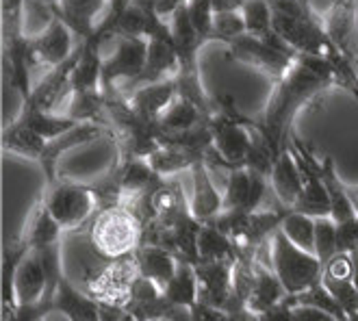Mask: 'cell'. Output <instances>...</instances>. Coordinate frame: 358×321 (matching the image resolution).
<instances>
[{"label":"cell","instance_id":"6da1fadb","mask_svg":"<svg viewBox=\"0 0 358 321\" xmlns=\"http://www.w3.org/2000/svg\"><path fill=\"white\" fill-rule=\"evenodd\" d=\"M332 87H339V83L326 57L300 55L296 59L289 74L273 85L261 122H255L259 135L267 141L273 155L280 157L289 148L296 117Z\"/></svg>","mask_w":358,"mask_h":321},{"label":"cell","instance_id":"7a4b0ae2","mask_svg":"<svg viewBox=\"0 0 358 321\" xmlns=\"http://www.w3.org/2000/svg\"><path fill=\"white\" fill-rule=\"evenodd\" d=\"M85 239L102 261L131 259L143 241V224L126 204L98 211L87 224Z\"/></svg>","mask_w":358,"mask_h":321},{"label":"cell","instance_id":"3957f363","mask_svg":"<svg viewBox=\"0 0 358 321\" xmlns=\"http://www.w3.org/2000/svg\"><path fill=\"white\" fill-rule=\"evenodd\" d=\"M226 46L230 59L245 63L250 68H257L273 85L280 83L289 74L293 63L300 57L276 31L269 33L267 37H255L243 33L235 39L226 41Z\"/></svg>","mask_w":358,"mask_h":321},{"label":"cell","instance_id":"277c9868","mask_svg":"<svg viewBox=\"0 0 358 321\" xmlns=\"http://www.w3.org/2000/svg\"><path fill=\"white\" fill-rule=\"evenodd\" d=\"M271 267L289 295H300L324 278V265L317 256L291 243L282 230L271 239Z\"/></svg>","mask_w":358,"mask_h":321},{"label":"cell","instance_id":"5b68a950","mask_svg":"<svg viewBox=\"0 0 358 321\" xmlns=\"http://www.w3.org/2000/svg\"><path fill=\"white\" fill-rule=\"evenodd\" d=\"M50 215L66 232H76L83 226H87L92 217L98 213V202L94 191L87 183H76L59 178L52 185H46L44 198Z\"/></svg>","mask_w":358,"mask_h":321},{"label":"cell","instance_id":"8992f818","mask_svg":"<svg viewBox=\"0 0 358 321\" xmlns=\"http://www.w3.org/2000/svg\"><path fill=\"white\" fill-rule=\"evenodd\" d=\"M137 278L139 271L135 256L120 261H102L96 256V265L87 267L85 278H83V291L104 306L124 308Z\"/></svg>","mask_w":358,"mask_h":321},{"label":"cell","instance_id":"52a82bcc","mask_svg":"<svg viewBox=\"0 0 358 321\" xmlns=\"http://www.w3.org/2000/svg\"><path fill=\"white\" fill-rule=\"evenodd\" d=\"M267 208H287L273 196L267 176L252 172L248 167H237L228 172L224 189V211H267Z\"/></svg>","mask_w":358,"mask_h":321},{"label":"cell","instance_id":"ba28073f","mask_svg":"<svg viewBox=\"0 0 358 321\" xmlns=\"http://www.w3.org/2000/svg\"><path fill=\"white\" fill-rule=\"evenodd\" d=\"M148 61V39L145 37H117L115 50L104 57L102 63V92H115L124 80L131 85L137 80Z\"/></svg>","mask_w":358,"mask_h":321},{"label":"cell","instance_id":"9c48e42d","mask_svg":"<svg viewBox=\"0 0 358 321\" xmlns=\"http://www.w3.org/2000/svg\"><path fill=\"white\" fill-rule=\"evenodd\" d=\"M72 35H74L72 29L61 17L52 15L44 29L31 35V52L35 66L52 70L59 68L61 63H66L76 50Z\"/></svg>","mask_w":358,"mask_h":321},{"label":"cell","instance_id":"30bf717a","mask_svg":"<svg viewBox=\"0 0 358 321\" xmlns=\"http://www.w3.org/2000/svg\"><path fill=\"white\" fill-rule=\"evenodd\" d=\"M102 137H109L113 139V131L107 126V124H96V122H83L78 126H74L72 131H68L66 135H61L52 141H48L46 150H44V157H41L39 165L44 169V176H46V185H52L59 180L57 176V165H59V159L70 152L74 148H80V145H87L92 141H98Z\"/></svg>","mask_w":358,"mask_h":321},{"label":"cell","instance_id":"8fae6325","mask_svg":"<svg viewBox=\"0 0 358 321\" xmlns=\"http://www.w3.org/2000/svg\"><path fill=\"white\" fill-rule=\"evenodd\" d=\"M324 24L330 41L358 68V3L356 0H332Z\"/></svg>","mask_w":358,"mask_h":321},{"label":"cell","instance_id":"7c38bea8","mask_svg":"<svg viewBox=\"0 0 358 321\" xmlns=\"http://www.w3.org/2000/svg\"><path fill=\"white\" fill-rule=\"evenodd\" d=\"M239 261V259H237ZM237 261H215V263H198L196 276L200 285L198 302L208 304L220 311H228L233 304V276Z\"/></svg>","mask_w":358,"mask_h":321},{"label":"cell","instance_id":"4fadbf2b","mask_svg":"<svg viewBox=\"0 0 358 321\" xmlns=\"http://www.w3.org/2000/svg\"><path fill=\"white\" fill-rule=\"evenodd\" d=\"M178 70H180V63H178V52H176L172 35L152 37V39H148V61H145V68H143L141 76L137 80H133L131 85H126V87L120 92L131 94L133 90L143 87V85L176 78Z\"/></svg>","mask_w":358,"mask_h":321},{"label":"cell","instance_id":"5bb4252c","mask_svg":"<svg viewBox=\"0 0 358 321\" xmlns=\"http://www.w3.org/2000/svg\"><path fill=\"white\" fill-rule=\"evenodd\" d=\"M107 7L109 0H52L50 11L72 29L78 41H83L94 37Z\"/></svg>","mask_w":358,"mask_h":321},{"label":"cell","instance_id":"9a60e30c","mask_svg":"<svg viewBox=\"0 0 358 321\" xmlns=\"http://www.w3.org/2000/svg\"><path fill=\"white\" fill-rule=\"evenodd\" d=\"M129 98L133 109L150 122H159L161 115L170 109L174 100L178 98V83L176 78H167L161 83L143 85V87L133 90L131 94H124Z\"/></svg>","mask_w":358,"mask_h":321},{"label":"cell","instance_id":"2e32d148","mask_svg":"<svg viewBox=\"0 0 358 321\" xmlns=\"http://www.w3.org/2000/svg\"><path fill=\"white\" fill-rule=\"evenodd\" d=\"M269 185H271V191H273V196H276V200L287 208H293V204H296L298 198L302 196L304 174H302V167H300L298 159L293 157L291 148H287L278 157L276 165L271 169Z\"/></svg>","mask_w":358,"mask_h":321},{"label":"cell","instance_id":"e0dca14e","mask_svg":"<svg viewBox=\"0 0 358 321\" xmlns=\"http://www.w3.org/2000/svg\"><path fill=\"white\" fill-rule=\"evenodd\" d=\"M55 313H63L68 321H102V304L68 280V276L61 278L55 293Z\"/></svg>","mask_w":358,"mask_h":321},{"label":"cell","instance_id":"ac0fdd59","mask_svg":"<svg viewBox=\"0 0 358 321\" xmlns=\"http://www.w3.org/2000/svg\"><path fill=\"white\" fill-rule=\"evenodd\" d=\"M192 176H194V196L192 202H189L192 215L200 224H210L224 213V194H220L213 180H210L206 163H198L192 169Z\"/></svg>","mask_w":358,"mask_h":321},{"label":"cell","instance_id":"d6986e66","mask_svg":"<svg viewBox=\"0 0 358 321\" xmlns=\"http://www.w3.org/2000/svg\"><path fill=\"white\" fill-rule=\"evenodd\" d=\"M63 230L57 220L50 215V211L46 208L44 202H37L33 206V211L29 213L27 217V224L20 232V239H22L31 252H41L50 245H57V243H63Z\"/></svg>","mask_w":358,"mask_h":321},{"label":"cell","instance_id":"ffe728a7","mask_svg":"<svg viewBox=\"0 0 358 321\" xmlns=\"http://www.w3.org/2000/svg\"><path fill=\"white\" fill-rule=\"evenodd\" d=\"M15 302L17 306L22 304H35L48 291V278L44 269V261H41L39 252H29L27 259L20 263L15 273Z\"/></svg>","mask_w":358,"mask_h":321},{"label":"cell","instance_id":"44dd1931","mask_svg":"<svg viewBox=\"0 0 358 321\" xmlns=\"http://www.w3.org/2000/svg\"><path fill=\"white\" fill-rule=\"evenodd\" d=\"M135 263H137L139 276L155 283L161 291H165V287L170 285L178 267V261L172 252H167L165 248H159V245H150V243L139 245V250L135 252Z\"/></svg>","mask_w":358,"mask_h":321},{"label":"cell","instance_id":"7402d4cb","mask_svg":"<svg viewBox=\"0 0 358 321\" xmlns=\"http://www.w3.org/2000/svg\"><path fill=\"white\" fill-rule=\"evenodd\" d=\"M255 273H257V280H255V289H252L250 299H248V311L252 315H263V313L271 311L273 306L282 304L289 297V293L282 287L280 278L273 273V269H269L261 263H255Z\"/></svg>","mask_w":358,"mask_h":321},{"label":"cell","instance_id":"603a6c76","mask_svg":"<svg viewBox=\"0 0 358 321\" xmlns=\"http://www.w3.org/2000/svg\"><path fill=\"white\" fill-rule=\"evenodd\" d=\"M320 176L326 185V191L330 196V206H332V213L330 217L336 222V224H343V222H350L354 217H358V213L354 208V202L350 198V189L348 185L341 180L339 172H336V165L332 161V157H324L322 159V165H320Z\"/></svg>","mask_w":358,"mask_h":321},{"label":"cell","instance_id":"cb8c5ba5","mask_svg":"<svg viewBox=\"0 0 358 321\" xmlns=\"http://www.w3.org/2000/svg\"><path fill=\"white\" fill-rule=\"evenodd\" d=\"M46 145L48 141L41 139L37 133H33L22 120H13L11 124L3 128V150L9 155L39 163L41 157H44Z\"/></svg>","mask_w":358,"mask_h":321},{"label":"cell","instance_id":"d4e9b609","mask_svg":"<svg viewBox=\"0 0 358 321\" xmlns=\"http://www.w3.org/2000/svg\"><path fill=\"white\" fill-rule=\"evenodd\" d=\"M17 120H22L33 133H37L46 141H52L61 135H66L74 126H78V122H74L66 113H46L29 104H22V111H20Z\"/></svg>","mask_w":358,"mask_h":321},{"label":"cell","instance_id":"484cf974","mask_svg":"<svg viewBox=\"0 0 358 321\" xmlns=\"http://www.w3.org/2000/svg\"><path fill=\"white\" fill-rule=\"evenodd\" d=\"M152 169L163 176V178H172L178 172H185V169H194L198 163H204V157L192 152V150L185 148H176V145H161L157 152H152L148 157Z\"/></svg>","mask_w":358,"mask_h":321},{"label":"cell","instance_id":"4316f807","mask_svg":"<svg viewBox=\"0 0 358 321\" xmlns=\"http://www.w3.org/2000/svg\"><path fill=\"white\" fill-rule=\"evenodd\" d=\"M163 293L172 304H176L180 308H194L200 299V285H198L196 267L189 263H178L174 278L170 280V285L165 287Z\"/></svg>","mask_w":358,"mask_h":321},{"label":"cell","instance_id":"83f0119b","mask_svg":"<svg viewBox=\"0 0 358 321\" xmlns=\"http://www.w3.org/2000/svg\"><path fill=\"white\" fill-rule=\"evenodd\" d=\"M198 256L200 263H215V261H237V250L226 234L213 224H202L198 237Z\"/></svg>","mask_w":358,"mask_h":321},{"label":"cell","instance_id":"f1b7e54d","mask_svg":"<svg viewBox=\"0 0 358 321\" xmlns=\"http://www.w3.org/2000/svg\"><path fill=\"white\" fill-rule=\"evenodd\" d=\"M204 122H208V117L202 113L200 106H196L194 102H189L185 98H176L170 109L161 115L159 126L163 133H185Z\"/></svg>","mask_w":358,"mask_h":321},{"label":"cell","instance_id":"f546056e","mask_svg":"<svg viewBox=\"0 0 358 321\" xmlns=\"http://www.w3.org/2000/svg\"><path fill=\"white\" fill-rule=\"evenodd\" d=\"M241 15L248 35L267 37L273 33V9L269 0H245Z\"/></svg>","mask_w":358,"mask_h":321},{"label":"cell","instance_id":"4dcf8cb0","mask_svg":"<svg viewBox=\"0 0 358 321\" xmlns=\"http://www.w3.org/2000/svg\"><path fill=\"white\" fill-rule=\"evenodd\" d=\"M280 230L285 232V237L291 243H296L298 248L315 254V217L302 215V213H296V211H289Z\"/></svg>","mask_w":358,"mask_h":321},{"label":"cell","instance_id":"1f68e13d","mask_svg":"<svg viewBox=\"0 0 358 321\" xmlns=\"http://www.w3.org/2000/svg\"><path fill=\"white\" fill-rule=\"evenodd\" d=\"M336 254V222L332 217L315 220V256L326 265Z\"/></svg>","mask_w":358,"mask_h":321},{"label":"cell","instance_id":"d6a6232c","mask_svg":"<svg viewBox=\"0 0 358 321\" xmlns=\"http://www.w3.org/2000/svg\"><path fill=\"white\" fill-rule=\"evenodd\" d=\"M187 11L189 17H192V24L196 27L202 44H208L210 41V31H213V5L210 0H187Z\"/></svg>","mask_w":358,"mask_h":321},{"label":"cell","instance_id":"836d02e7","mask_svg":"<svg viewBox=\"0 0 358 321\" xmlns=\"http://www.w3.org/2000/svg\"><path fill=\"white\" fill-rule=\"evenodd\" d=\"M245 33V22L241 13H217L213 17V31H210V41H226L235 39Z\"/></svg>","mask_w":358,"mask_h":321},{"label":"cell","instance_id":"e575fe53","mask_svg":"<svg viewBox=\"0 0 358 321\" xmlns=\"http://www.w3.org/2000/svg\"><path fill=\"white\" fill-rule=\"evenodd\" d=\"M324 287L332 293V297L336 302L341 304V308L348 313V317L354 321L358 317V289L352 280H343V283H336V280H324Z\"/></svg>","mask_w":358,"mask_h":321},{"label":"cell","instance_id":"d590c367","mask_svg":"<svg viewBox=\"0 0 358 321\" xmlns=\"http://www.w3.org/2000/svg\"><path fill=\"white\" fill-rule=\"evenodd\" d=\"M354 278V256L348 252H336L324 265V280H352Z\"/></svg>","mask_w":358,"mask_h":321},{"label":"cell","instance_id":"8d00e7d4","mask_svg":"<svg viewBox=\"0 0 358 321\" xmlns=\"http://www.w3.org/2000/svg\"><path fill=\"white\" fill-rule=\"evenodd\" d=\"M336 252H358V217L336 224Z\"/></svg>","mask_w":358,"mask_h":321},{"label":"cell","instance_id":"74e56055","mask_svg":"<svg viewBox=\"0 0 358 321\" xmlns=\"http://www.w3.org/2000/svg\"><path fill=\"white\" fill-rule=\"evenodd\" d=\"M293 321H336L334 315L317 306H293Z\"/></svg>","mask_w":358,"mask_h":321},{"label":"cell","instance_id":"f35d334b","mask_svg":"<svg viewBox=\"0 0 358 321\" xmlns=\"http://www.w3.org/2000/svg\"><path fill=\"white\" fill-rule=\"evenodd\" d=\"M252 321H293V306L289 302V297L285 299L282 304L273 306L271 311H267L263 315H257Z\"/></svg>","mask_w":358,"mask_h":321},{"label":"cell","instance_id":"ab89813d","mask_svg":"<svg viewBox=\"0 0 358 321\" xmlns=\"http://www.w3.org/2000/svg\"><path fill=\"white\" fill-rule=\"evenodd\" d=\"M245 0H210L213 13H241Z\"/></svg>","mask_w":358,"mask_h":321},{"label":"cell","instance_id":"60d3db41","mask_svg":"<svg viewBox=\"0 0 358 321\" xmlns=\"http://www.w3.org/2000/svg\"><path fill=\"white\" fill-rule=\"evenodd\" d=\"M348 189H350V198H352V202H354V208H356V213H358V187H350V185H348Z\"/></svg>","mask_w":358,"mask_h":321},{"label":"cell","instance_id":"b9f144b4","mask_svg":"<svg viewBox=\"0 0 358 321\" xmlns=\"http://www.w3.org/2000/svg\"><path fill=\"white\" fill-rule=\"evenodd\" d=\"M352 256H354V278H352V283H354L356 289H358V252L352 254Z\"/></svg>","mask_w":358,"mask_h":321}]
</instances>
